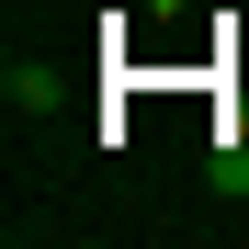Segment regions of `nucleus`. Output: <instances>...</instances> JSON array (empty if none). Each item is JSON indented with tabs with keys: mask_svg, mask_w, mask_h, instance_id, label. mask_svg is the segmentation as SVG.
I'll return each mask as SVG.
<instances>
[{
	"mask_svg": "<svg viewBox=\"0 0 249 249\" xmlns=\"http://www.w3.org/2000/svg\"><path fill=\"white\" fill-rule=\"evenodd\" d=\"M136 12H147V23H181V12H193V0H136Z\"/></svg>",
	"mask_w": 249,
	"mask_h": 249,
	"instance_id": "2",
	"label": "nucleus"
},
{
	"mask_svg": "<svg viewBox=\"0 0 249 249\" xmlns=\"http://www.w3.org/2000/svg\"><path fill=\"white\" fill-rule=\"evenodd\" d=\"M215 136H238V147H249V102H227V124H215Z\"/></svg>",
	"mask_w": 249,
	"mask_h": 249,
	"instance_id": "3",
	"label": "nucleus"
},
{
	"mask_svg": "<svg viewBox=\"0 0 249 249\" xmlns=\"http://www.w3.org/2000/svg\"><path fill=\"white\" fill-rule=\"evenodd\" d=\"M0 91H12V113H34V102H57V68H46V57H12Z\"/></svg>",
	"mask_w": 249,
	"mask_h": 249,
	"instance_id": "1",
	"label": "nucleus"
}]
</instances>
